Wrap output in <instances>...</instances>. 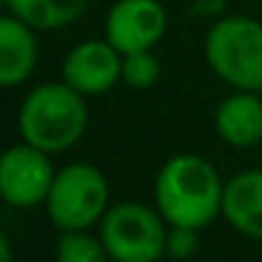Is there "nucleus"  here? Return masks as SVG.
I'll list each match as a JSON object with an SVG mask.
<instances>
[{
	"label": "nucleus",
	"instance_id": "nucleus-15",
	"mask_svg": "<svg viewBox=\"0 0 262 262\" xmlns=\"http://www.w3.org/2000/svg\"><path fill=\"white\" fill-rule=\"evenodd\" d=\"M200 228H189V226H169L166 231V256L178 262H186L198 254L200 248Z\"/></svg>",
	"mask_w": 262,
	"mask_h": 262
},
{
	"label": "nucleus",
	"instance_id": "nucleus-7",
	"mask_svg": "<svg viewBox=\"0 0 262 262\" xmlns=\"http://www.w3.org/2000/svg\"><path fill=\"white\" fill-rule=\"evenodd\" d=\"M166 34L161 0H116L104 14V40L121 54L152 51Z\"/></svg>",
	"mask_w": 262,
	"mask_h": 262
},
{
	"label": "nucleus",
	"instance_id": "nucleus-3",
	"mask_svg": "<svg viewBox=\"0 0 262 262\" xmlns=\"http://www.w3.org/2000/svg\"><path fill=\"white\" fill-rule=\"evenodd\" d=\"M203 54L214 76L234 91L262 93V23L245 14L220 17L203 40Z\"/></svg>",
	"mask_w": 262,
	"mask_h": 262
},
{
	"label": "nucleus",
	"instance_id": "nucleus-5",
	"mask_svg": "<svg viewBox=\"0 0 262 262\" xmlns=\"http://www.w3.org/2000/svg\"><path fill=\"white\" fill-rule=\"evenodd\" d=\"M110 209V186L102 169L85 161L57 169L54 186L48 192L46 211L59 231H85L102 223Z\"/></svg>",
	"mask_w": 262,
	"mask_h": 262
},
{
	"label": "nucleus",
	"instance_id": "nucleus-1",
	"mask_svg": "<svg viewBox=\"0 0 262 262\" xmlns=\"http://www.w3.org/2000/svg\"><path fill=\"white\" fill-rule=\"evenodd\" d=\"M223 183L211 161L194 152L172 155L155 175V209L169 226L206 228L223 214Z\"/></svg>",
	"mask_w": 262,
	"mask_h": 262
},
{
	"label": "nucleus",
	"instance_id": "nucleus-4",
	"mask_svg": "<svg viewBox=\"0 0 262 262\" xmlns=\"http://www.w3.org/2000/svg\"><path fill=\"white\" fill-rule=\"evenodd\" d=\"M166 231L164 214L136 200L113 203L99 223V237L113 262H158L166 256Z\"/></svg>",
	"mask_w": 262,
	"mask_h": 262
},
{
	"label": "nucleus",
	"instance_id": "nucleus-14",
	"mask_svg": "<svg viewBox=\"0 0 262 262\" xmlns=\"http://www.w3.org/2000/svg\"><path fill=\"white\" fill-rule=\"evenodd\" d=\"M161 76V59L152 51H136L124 54V65H121V82L136 91H147L158 82Z\"/></svg>",
	"mask_w": 262,
	"mask_h": 262
},
{
	"label": "nucleus",
	"instance_id": "nucleus-6",
	"mask_svg": "<svg viewBox=\"0 0 262 262\" xmlns=\"http://www.w3.org/2000/svg\"><path fill=\"white\" fill-rule=\"evenodd\" d=\"M57 169L51 155L34 144L9 147L0 158V194L14 209H34L46 206L48 192L54 186Z\"/></svg>",
	"mask_w": 262,
	"mask_h": 262
},
{
	"label": "nucleus",
	"instance_id": "nucleus-9",
	"mask_svg": "<svg viewBox=\"0 0 262 262\" xmlns=\"http://www.w3.org/2000/svg\"><path fill=\"white\" fill-rule=\"evenodd\" d=\"M214 130L228 147L248 149L262 141V96L256 91H234L214 110Z\"/></svg>",
	"mask_w": 262,
	"mask_h": 262
},
{
	"label": "nucleus",
	"instance_id": "nucleus-12",
	"mask_svg": "<svg viewBox=\"0 0 262 262\" xmlns=\"http://www.w3.org/2000/svg\"><path fill=\"white\" fill-rule=\"evenodd\" d=\"M91 0H6V12L37 31H57L88 12Z\"/></svg>",
	"mask_w": 262,
	"mask_h": 262
},
{
	"label": "nucleus",
	"instance_id": "nucleus-10",
	"mask_svg": "<svg viewBox=\"0 0 262 262\" xmlns=\"http://www.w3.org/2000/svg\"><path fill=\"white\" fill-rule=\"evenodd\" d=\"M37 68V29L14 14L0 17V85L17 88Z\"/></svg>",
	"mask_w": 262,
	"mask_h": 262
},
{
	"label": "nucleus",
	"instance_id": "nucleus-2",
	"mask_svg": "<svg viewBox=\"0 0 262 262\" xmlns=\"http://www.w3.org/2000/svg\"><path fill=\"white\" fill-rule=\"evenodd\" d=\"M17 130L26 144L48 155L76 147L88 130V96L68 82H46L29 91L17 113Z\"/></svg>",
	"mask_w": 262,
	"mask_h": 262
},
{
	"label": "nucleus",
	"instance_id": "nucleus-8",
	"mask_svg": "<svg viewBox=\"0 0 262 262\" xmlns=\"http://www.w3.org/2000/svg\"><path fill=\"white\" fill-rule=\"evenodd\" d=\"M124 54L107 40H85L62 59V82H68L82 96H102L121 82Z\"/></svg>",
	"mask_w": 262,
	"mask_h": 262
},
{
	"label": "nucleus",
	"instance_id": "nucleus-11",
	"mask_svg": "<svg viewBox=\"0 0 262 262\" xmlns=\"http://www.w3.org/2000/svg\"><path fill=\"white\" fill-rule=\"evenodd\" d=\"M223 217L243 237L262 239V169H245L226 181Z\"/></svg>",
	"mask_w": 262,
	"mask_h": 262
},
{
	"label": "nucleus",
	"instance_id": "nucleus-16",
	"mask_svg": "<svg viewBox=\"0 0 262 262\" xmlns=\"http://www.w3.org/2000/svg\"><path fill=\"white\" fill-rule=\"evenodd\" d=\"M0 262H12V239H9V234H0Z\"/></svg>",
	"mask_w": 262,
	"mask_h": 262
},
{
	"label": "nucleus",
	"instance_id": "nucleus-13",
	"mask_svg": "<svg viewBox=\"0 0 262 262\" xmlns=\"http://www.w3.org/2000/svg\"><path fill=\"white\" fill-rule=\"evenodd\" d=\"M54 256L57 262H110L102 237L88 234V228L85 231H59Z\"/></svg>",
	"mask_w": 262,
	"mask_h": 262
}]
</instances>
